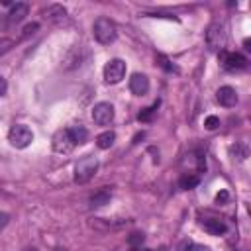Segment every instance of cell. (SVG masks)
Segmentation results:
<instances>
[{
    "instance_id": "5",
    "label": "cell",
    "mask_w": 251,
    "mask_h": 251,
    "mask_svg": "<svg viewBox=\"0 0 251 251\" xmlns=\"http://www.w3.org/2000/svg\"><path fill=\"white\" fill-rule=\"evenodd\" d=\"M126 75V63L122 59H110L106 65H104V80L108 84H116L124 78Z\"/></svg>"
},
{
    "instance_id": "21",
    "label": "cell",
    "mask_w": 251,
    "mask_h": 251,
    "mask_svg": "<svg viewBox=\"0 0 251 251\" xmlns=\"http://www.w3.org/2000/svg\"><path fill=\"white\" fill-rule=\"evenodd\" d=\"M218 126H220V118H218V116H208V118L204 120V127L210 129V131L216 129Z\"/></svg>"
},
{
    "instance_id": "6",
    "label": "cell",
    "mask_w": 251,
    "mask_h": 251,
    "mask_svg": "<svg viewBox=\"0 0 251 251\" xmlns=\"http://www.w3.org/2000/svg\"><path fill=\"white\" fill-rule=\"evenodd\" d=\"M220 63L226 71H241L247 67V59L241 53H227L226 49L220 51Z\"/></svg>"
},
{
    "instance_id": "8",
    "label": "cell",
    "mask_w": 251,
    "mask_h": 251,
    "mask_svg": "<svg viewBox=\"0 0 251 251\" xmlns=\"http://www.w3.org/2000/svg\"><path fill=\"white\" fill-rule=\"evenodd\" d=\"M92 120L98 126H108L114 120V106L110 102H98L92 108Z\"/></svg>"
},
{
    "instance_id": "13",
    "label": "cell",
    "mask_w": 251,
    "mask_h": 251,
    "mask_svg": "<svg viewBox=\"0 0 251 251\" xmlns=\"http://www.w3.org/2000/svg\"><path fill=\"white\" fill-rule=\"evenodd\" d=\"M69 133H71V137H73V141H75L76 145L86 143V139H88V129H86L84 126H80V124L69 127Z\"/></svg>"
},
{
    "instance_id": "20",
    "label": "cell",
    "mask_w": 251,
    "mask_h": 251,
    "mask_svg": "<svg viewBox=\"0 0 251 251\" xmlns=\"http://www.w3.org/2000/svg\"><path fill=\"white\" fill-rule=\"evenodd\" d=\"M157 61H159V65H161L165 71H169V73H173V71H175V73H176V67H175V65H171V61H169L165 55H161V53H159V55H157Z\"/></svg>"
},
{
    "instance_id": "11",
    "label": "cell",
    "mask_w": 251,
    "mask_h": 251,
    "mask_svg": "<svg viewBox=\"0 0 251 251\" xmlns=\"http://www.w3.org/2000/svg\"><path fill=\"white\" fill-rule=\"evenodd\" d=\"M200 226L204 227V231H208L210 235H224L227 231V226L218 220V218H208V220H202Z\"/></svg>"
},
{
    "instance_id": "14",
    "label": "cell",
    "mask_w": 251,
    "mask_h": 251,
    "mask_svg": "<svg viewBox=\"0 0 251 251\" xmlns=\"http://www.w3.org/2000/svg\"><path fill=\"white\" fill-rule=\"evenodd\" d=\"M114 141H116V133L114 131H104V133H100L96 137V145L100 149H110L114 145Z\"/></svg>"
},
{
    "instance_id": "15",
    "label": "cell",
    "mask_w": 251,
    "mask_h": 251,
    "mask_svg": "<svg viewBox=\"0 0 251 251\" xmlns=\"http://www.w3.org/2000/svg\"><path fill=\"white\" fill-rule=\"evenodd\" d=\"M43 14L49 16L51 20H61V18L67 16V10H65L63 6H59V4H51V6H47V8L43 10Z\"/></svg>"
},
{
    "instance_id": "16",
    "label": "cell",
    "mask_w": 251,
    "mask_h": 251,
    "mask_svg": "<svg viewBox=\"0 0 251 251\" xmlns=\"http://www.w3.org/2000/svg\"><path fill=\"white\" fill-rule=\"evenodd\" d=\"M198 182H200V176L198 175H182L178 178V186L184 188V190H190V188L198 186Z\"/></svg>"
},
{
    "instance_id": "28",
    "label": "cell",
    "mask_w": 251,
    "mask_h": 251,
    "mask_svg": "<svg viewBox=\"0 0 251 251\" xmlns=\"http://www.w3.org/2000/svg\"><path fill=\"white\" fill-rule=\"evenodd\" d=\"M24 251H37L35 247H27V249H24Z\"/></svg>"
},
{
    "instance_id": "23",
    "label": "cell",
    "mask_w": 251,
    "mask_h": 251,
    "mask_svg": "<svg viewBox=\"0 0 251 251\" xmlns=\"http://www.w3.org/2000/svg\"><path fill=\"white\" fill-rule=\"evenodd\" d=\"M229 200V194H227V190H220L218 194H216V204H226Z\"/></svg>"
},
{
    "instance_id": "25",
    "label": "cell",
    "mask_w": 251,
    "mask_h": 251,
    "mask_svg": "<svg viewBox=\"0 0 251 251\" xmlns=\"http://www.w3.org/2000/svg\"><path fill=\"white\" fill-rule=\"evenodd\" d=\"M8 222H10V216H8L6 212H0V231L8 226Z\"/></svg>"
},
{
    "instance_id": "26",
    "label": "cell",
    "mask_w": 251,
    "mask_h": 251,
    "mask_svg": "<svg viewBox=\"0 0 251 251\" xmlns=\"http://www.w3.org/2000/svg\"><path fill=\"white\" fill-rule=\"evenodd\" d=\"M6 88H8L6 78H4V76H0V96H4V94H6Z\"/></svg>"
},
{
    "instance_id": "19",
    "label": "cell",
    "mask_w": 251,
    "mask_h": 251,
    "mask_svg": "<svg viewBox=\"0 0 251 251\" xmlns=\"http://www.w3.org/2000/svg\"><path fill=\"white\" fill-rule=\"evenodd\" d=\"M178 251H210V249L206 245H196L192 241H184V243H180Z\"/></svg>"
},
{
    "instance_id": "12",
    "label": "cell",
    "mask_w": 251,
    "mask_h": 251,
    "mask_svg": "<svg viewBox=\"0 0 251 251\" xmlns=\"http://www.w3.org/2000/svg\"><path fill=\"white\" fill-rule=\"evenodd\" d=\"M27 4H24V2H18V4H14L12 6V10H10V14H8V20L12 22V24H18V22H22L25 16H27Z\"/></svg>"
},
{
    "instance_id": "3",
    "label": "cell",
    "mask_w": 251,
    "mask_h": 251,
    "mask_svg": "<svg viewBox=\"0 0 251 251\" xmlns=\"http://www.w3.org/2000/svg\"><path fill=\"white\" fill-rule=\"evenodd\" d=\"M8 141H10V145L16 147V149H25V147L33 141V133H31V129H29L27 126L16 124V126H12L10 131H8Z\"/></svg>"
},
{
    "instance_id": "1",
    "label": "cell",
    "mask_w": 251,
    "mask_h": 251,
    "mask_svg": "<svg viewBox=\"0 0 251 251\" xmlns=\"http://www.w3.org/2000/svg\"><path fill=\"white\" fill-rule=\"evenodd\" d=\"M92 33H94V39H96L98 43H102V45L114 43V41H116V35H118L114 22H110L108 18H98V20L94 22Z\"/></svg>"
},
{
    "instance_id": "2",
    "label": "cell",
    "mask_w": 251,
    "mask_h": 251,
    "mask_svg": "<svg viewBox=\"0 0 251 251\" xmlns=\"http://www.w3.org/2000/svg\"><path fill=\"white\" fill-rule=\"evenodd\" d=\"M96 171H98V159L92 157V155H84L75 165V180L76 182H86L96 175Z\"/></svg>"
},
{
    "instance_id": "7",
    "label": "cell",
    "mask_w": 251,
    "mask_h": 251,
    "mask_svg": "<svg viewBox=\"0 0 251 251\" xmlns=\"http://www.w3.org/2000/svg\"><path fill=\"white\" fill-rule=\"evenodd\" d=\"M51 143H53V149H55L57 153H71V151L75 149V145H76V143L73 141L69 129H57V131L53 133Z\"/></svg>"
},
{
    "instance_id": "22",
    "label": "cell",
    "mask_w": 251,
    "mask_h": 251,
    "mask_svg": "<svg viewBox=\"0 0 251 251\" xmlns=\"http://www.w3.org/2000/svg\"><path fill=\"white\" fill-rule=\"evenodd\" d=\"M37 29H39V24H35V22H33V24H27V25L24 27V33H22V37L25 39V37H29V35H33V33L37 31Z\"/></svg>"
},
{
    "instance_id": "17",
    "label": "cell",
    "mask_w": 251,
    "mask_h": 251,
    "mask_svg": "<svg viewBox=\"0 0 251 251\" xmlns=\"http://www.w3.org/2000/svg\"><path fill=\"white\" fill-rule=\"evenodd\" d=\"M157 108H159V100H157L155 104H151V106L143 108V110L137 114V120H139V122H151V120H153V116H155V112H157Z\"/></svg>"
},
{
    "instance_id": "27",
    "label": "cell",
    "mask_w": 251,
    "mask_h": 251,
    "mask_svg": "<svg viewBox=\"0 0 251 251\" xmlns=\"http://www.w3.org/2000/svg\"><path fill=\"white\" fill-rule=\"evenodd\" d=\"M129 251H147V249H141V247H133V249H129Z\"/></svg>"
},
{
    "instance_id": "24",
    "label": "cell",
    "mask_w": 251,
    "mask_h": 251,
    "mask_svg": "<svg viewBox=\"0 0 251 251\" xmlns=\"http://www.w3.org/2000/svg\"><path fill=\"white\" fill-rule=\"evenodd\" d=\"M129 245H137V243H143V233H139V231H135V233H131L129 235Z\"/></svg>"
},
{
    "instance_id": "4",
    "label": "cell",
    "mask_w": 251,
    "mask_h": 251,
    "mask_svg": "<svg viewBox=\"0 0 251 251\" xmlns=\"http://www.w3.org/2000/svg\"><path fill=\"white\" fill-rule=\"evenodd\" d=\"M206 45L212 51H224L226 47V27L220 22L210 24L208 31H206Z\"/></svg>"
},
{
    "instance_id": "9",
    "label": "cell",
    "mask_w": 251,
    "mask_h": 251,
    "mask_svg": "<svg viewBox=\"0 0 251 251\" xmlns=\"http://www.w3.org/2000/svg\"><path fill=\"white\" fill-rule=\"evenodd\" d=\"M129 90L135 96H145L149 92V78L141 73H133L131 78H129Z\"/></svg>"
},
{
    "instance_id": "10",
    "label": "cell",
    "mask_w": 251,
    "mask_h": 251,
    "mask_svg": "<svg viewBox=\"0 0 251 251\" xmlns=\"http://www.w3.org/2000/svg\"><path fill=\"white\" fill-rule=\"evenodd\" d=\"M216 98H218V102H220L222 106H226V108H231V106L237 104V92H235V88H231V86H222V88H218Z\"/></svg>"
},
{
    "instance_id": "18",
    "label": "cell",
    "mask_w": 251,
    "mask_h": 251,
    "mask_svg": "<svg viewBox=\"0 0 251 251\" xmlns=\"http://www.w3.org/2000/svg\"><path fill=\"white\" fill-rule=\"evenodd\" d=\"M108 200H110V192H108V190H100L98 194H94V196L90 198V206H92V208H100V206L108 204Z\"/></svg>"
}]
</instances>
